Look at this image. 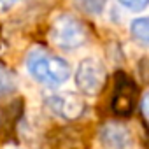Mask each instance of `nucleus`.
<instances>
[{"label":"nucleus","mask_w":149,"mask_h":149,"mask_svg":"<svg viewBox=\"0 0 149 149\" xmlns=\"http://www.w3.org/2000/svg\"><path fill=\"white\" fill-rule=\"evenodd\" d=\"M118 4L132 13H140L149 6V0H118Z\"/></svg>","instance_id":"nucleus-10"},{"label":"nucleus","mask_w":149,"mask_h":149,"mask_svg":"<svg viewBox=\"0 0 149 149\" xmlns=\"http://www.w3.org/2000/svg\"><path fill=\"white\" fill-rule=\"evenodd\" d=\"M130 32L139 42L149 44V16H142V18L133 19L130 25Z\"/></svg>","instance_id":"nucleus-7"},{"label":"nucleus","mask_w":149,"mask_h":149,"mask_svg":"<svg viewBox=\"0 0 149 149\" xmlns=\"http://www.w3.org/2000/svg\"><path fill=\"white\" fill-rule=\"evenodd\" d=\"M86 28L84 25L72 14H60L49 30V39L54 46L61 49H77L86 42Z\"/></svg>","instance_id":"nucleus-2"},{"label":"nucleus","mask_w":149,"mask_h":149,"mask_svg":"<svg viewBox=\"0 0 149 149\" xmlns=\"http://www.w3.org/2000/svg\"><path fill=\"white\" fill-rule=\"evenodd\" d=\"M47 105L49 109L63 118V119H77L83 116L84 109H86V104L84 100L76 95V93H70V91H63V93H54V95H49L47 97Z\"/></svg>","instance_id":"nucleus-5"},{"label":"nucleus","mask_w":149,"mask_h":149,"mask_svg":"<svg viewBox=\"0 0 149 149\" xmlns=\"http://www.w3.org/2000/svg\"><path fill=\"white\" fill-rule=\"evenodd\" d=\"M74 81L83 95L97 97L107 83V70L97 58H84L79 61L76 68Z\"/></svg>","instance_id":"nucleus-3"},{"label":"nucleus","mask_w":149,"mask_h":149,"mask_svg":"<svg viewBox=\"0 0 149 149\" xmlns=\"http://www.w3.org/2000/svg\"><path fill=\"white\" fill-rule=\"evenodd\" d=\"M11 149H18V147H11Z\"/></svg>","instance_id":"nucleus-13"},{"label":"nucleus","mask_w":149,"mask_h":149,"mask_svg":"<svg viewBox=\"0 0 149 149\" xmlns=\"http://www.w3.org/2000/svg\"><path fill=\"white\" fill-rule=\"evenodd\" d=\"M26 70L32 76V79H35L44 86H53V88L67 83L72 74L70 65L63 58L51 54L42 47H33L28 53Z\"/></svg>","instance_id":"nucleus-1"},{"label":"nucleus","mask_w":149,"mask_h":149,"mask_svg":"<svg viewBox=\"0 0 149 149\" xmlns=\"http://www.w3.org/2000/svg\"><path fill=\"white\" fill-rule=\"evenodd\" d=\"M137 104V88L133 84V81L119 74V79L116 81V88H114V97H112V109L118 116H130L132 111L135 109Z\"/></svg>","instance_id":"nucleus-6"},{"label":"nucleus","mask_w":149,"mask_h":149,"mask_svg":"<svg viewBox=\"0 0 149 149\" xmlns=\"http://www.w3.org/2000/svg\"><path fill=\"white\" fill-rule=\"evenodd\" d=\"M98 144L102 149H133V137L123 123L107 121L98 130Z\"/></svg>","instance_id":"nucleus-4"},{"label":"nucleus","mask_w":149,"mask_h":149,"mask_svg":"<svg viewBox=\"0 0 149 149\" xmlns=\"http://www.w3.org/2000/svg\"><path fill=\"white\" fill-rule=\"evenodd\" d=\"M18 2H21V0H0V13H6V11L13 9Z\"/></svg>","instance_id":"nucleus-12"},{"label":"nucleus","mask_w":149,"mask_h":149,"mask_svg":"<svg viewBox=\"0 0 149 149\" xmlns=\"http://www.w3.org/2000/svg\"><path fill=\"white\" fill-rule=\"evenodd\" d=\"M140 111H142L146 121L149 123V91H146L142 95V98H140Z\"/></svg>","instance_id":"nucleus-11"},{"label":"nucleus","mask_w":149,"mask_h":149,"mask_svg":"<svg viewBox=\"0 0 149 149\" xmlns=\"http://www.w3.org/2000/svg\"><path fill=\"white\" fill-rule=\"evenodd\" d=\"M16 90V81L14 77L11 76V74L4 68V67H0V97H4V95H9Z\"/></svg>","instance_id":"nucleus-8"},{"label":"nucleus","mask_w":149,"mask_h":149,"mask_svg":"<svg viewBox=\"0 0 149 149\" xmlns=\"http://www.w3.org/2000/svg\"><path fill=\"white\" fill-rule=\"evenodd\" d=\"M83 11H86L88 14H100L107 4V0H77Z\"/></svg>","instance_id":"nucleus-9"}]
</instances>
